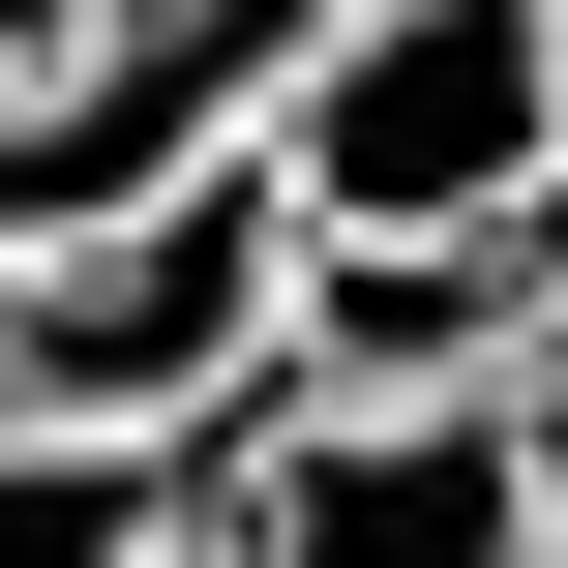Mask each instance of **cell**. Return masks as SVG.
Segmentation results:
<instances>
[{
  "label": "cell",
  "instance_id": "6da1fadb",
  "mask_svg": "<svg viewBox=\"0 0 568 568\" xmlns=\"http://www.w3.org/2000/svg\"><path fill=\"white\" fill-rule=\"evenodd\" d=\"M270 210L300 240H449V210H568V30L539 0H300L270 60Z\"/></svg>",
  "mask_w": 568,
  "mask_h": 568
},
{
  "label": "cell",
  "instance_id": "7a4b0ae2",
  "mask_svg": "<svg viewBox=\"0 0 568 568\" xmlns=\"http://www.w3.org/2000/svg\"><path fill=\"white\" fill-rule=\"evenodd\" d=\"M270 300H300L270 150H210V180H150V210H90V240H0V419H60V449H180V419L270 389Z\"/></svg>",
  "mask_w": 568,
  "mask_h": 568
},
{
  "label": "cell",
  "instance_id": "3957f363",
  "mask_svg": "<svg viewBox=\"0 0 568 568\" xmlns=\"http://www.w3.org/2000/svg\"><path fill=\"white\" fill-rule=\"evenodd\" d=\"M270 60H300V0H90V30L0 90V240H90V210H150V180H210V150L270 120Z\"/></svg>",
  "mask_w": 568,
  "mask_h": 568
},
{
  "label": "cell",
  "instance_id": "277c9868",
  "mask_svg": "<svg viewBox=\"0 0 568 568\" xmlns=\"http://www.w3.org/2000/svg\"><path fill=\"white\" fill-rule=\"evenodd\" d=\"M568 210H449V240H300L270 300V389H539Z\"/></svg>",
  "mask_w": 568,
  "mask_h": 568
},
{
  "label": "cell",
  "instance_id": "5b68a950",
  "mask_svg": "<svg viewBox=\"0 0 568 568\" xmlns=\"http://www.w3.org/2000/svg\"><path fill=\"white\" fill-rule=\"evenodd\" d=\"M0 568H180V479H150V449H60V419H0Z\"/></svg>",
  "mask_w": 568,
  "mask_h": 568
},
{
  "label": "cell",
  "instance_id": "8992f818",
  "mask_svg": "<svg viewBox=\"0 0 568 568\" xmlns=\"http://www.w3.org/2000/svg\"><path fill=\"white\" fill-rule=\"evenodd\" d=\"M60 30H90V0H0V90H30V60H60Z\"/></svg>",
  "mask_w": 568,
  "mask_h": 568
},
{
  "label": "cell",
  "instance_id": "52a82bcc",
  "mask_svg": "<svg viewBox=\"0 0 568 568\" xmlns=\"http://www.w3.org/2000/svg\"><path fill=\"white\" fill-rule=\"evenodd\" d=\"M539 419H568V300H539Z\"/></svg>",
  "mask_w": 568,
  "mask_h": 568
},
{
  "label": "cell",
  "instance_id": "ba28073f",
  "mask_svg": "<svg viewBox=\"0 0 568 568\" xmlns=\"http://www.w3.org/2000/svg\"><path fill=\"white\" fill-rule=\"evenodd\" d=\"M539 30H568V0H539Z\"/></svg>",
  "mask_w": 568,
  "mask_h": 568
}]
</instances>
